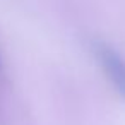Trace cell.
I'll return each mask as SVG.
<instances>
[{
    "label": "cell",
    "mask_w": 125,
    "mask_h": 125,
    "mask_svg": "<svg viewBox=\"0 0 125 125\" xmlns=\"http://www.w3.org/2000/svg\"><path fill=\"white\" fill-rule=\"evenodd\" d=\"M91 48L103 72L110 79L111 86L120 93V96L125 98V58L120 55L116 48L101 40L93 41Z\"/></svg>",
    "instance_id": "obj_1"
}]
</instances>
